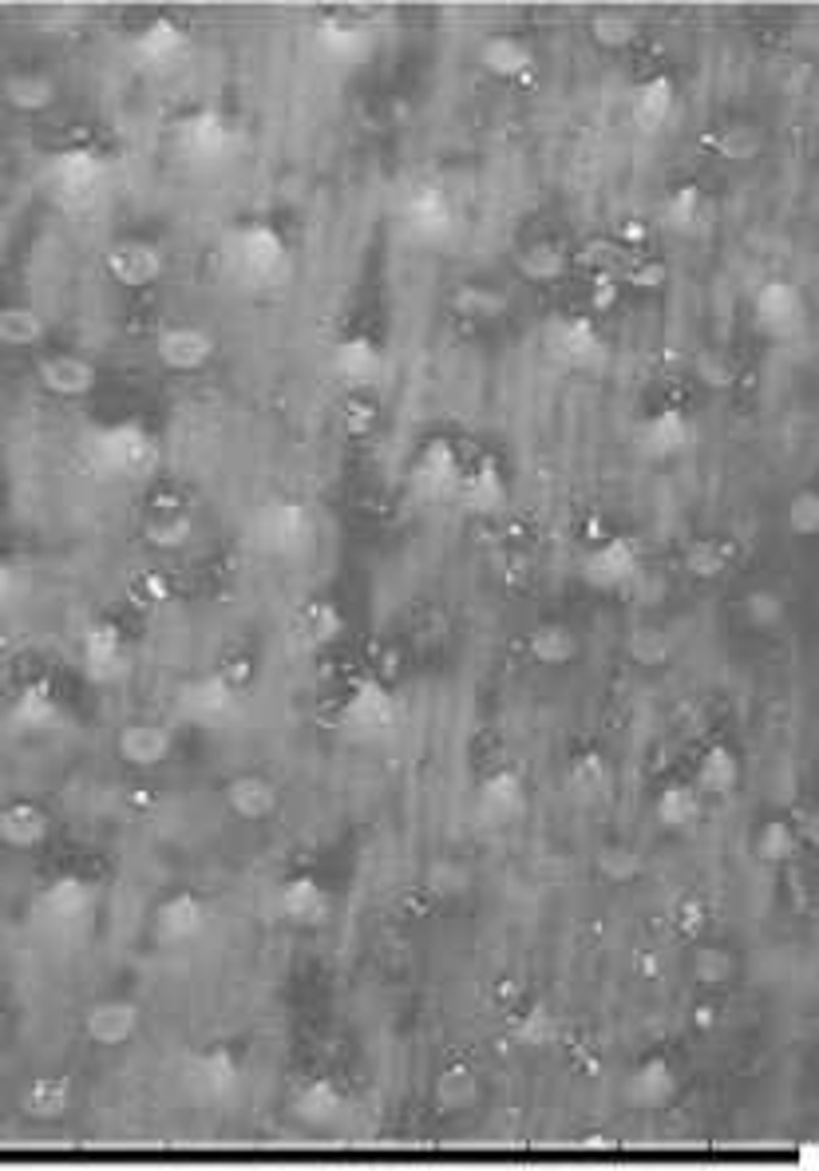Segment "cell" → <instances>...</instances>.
<instances>
[{"label": "cell", "instance_id": "5b68a950", "mask_svg": "<svg viewBox=\"0 0 819 1171\" xmlns=\"http://www.w3.org/2000/svg\"><path fill=\"white\" fill-rule=\"evenodd\" d=\"M9 100L17 103L20 111H37L44 107L48 100H52V83L44 80V75H12L9 80Z\"/></svg>", "mask_w": 819, "mask_h": 1171}, {"label": "cell", "instance_id": "52a82bcc", "mask_svg": "<svg viewBox=\"0 0 819 1171\" xmlns=\"http://www.w3.org/2000/svg\"><path fill=\"white\" fill-rule=\"evenodd\" d=\"M526 266H543L539 274H559V269L566 266V254H562V246H554V242H534L531 254H526Z\"/></svg>", "mask_w": 819, "mask_h": 1171}, {"label": "cell", "instance_id": "3957f363", "mask_svg": "<svg viewBox=\"0 0 819 1171\" xmlns=\"http://www.w3.org/2000/svg\"><path fill=\"white\" fill-rule=\"evenodd\" d=\"M534 64L539 60H534L531 44L519 37H491L483 44V68L506 83H523L526 75H534Z\"/></svg>", "mask_w": 819, "mask_h": 1171}, {"label": "cell", "instance_id": "6da1fadb", "mask_svg": "<svg viewBox=\"0 0 819 1171\" xmlns=\"http://www.w3.org/2000/svg\"><path fill=\"white\" fill-rule=\"evenodd\" d=\"M709 218H713L709 194L693 183L673 186V191L662 198V206H657L662 230L677 234V238H697V234H705L709 230Z\"/></svg>", "mask_w": 819, "mask_h": 1171}, {"label": "cell", "instance_id": "7a4b0ae2", "mask_svg": "<svg viewBox=\"0 0 819 1171\" xmlns=\"http://www.w3.org/2000/svg\"><path fill=\"white\" fill-rule=\"evenodd\" d=\"M673 111H677V83H673L669 75H649V80H642L634 92H629V120H634L645 135L662 131L665 123L673 120Z\"/></svg>", "mask_w": 819, "mask_h": 1171}, {"label": "cell", "instance_id": "8992f818", "mask_svg": "<svg viewBox=\"0 0 819 1171\" xmlns=\"http://www.w3.org/2000/svg\"><path fill=\"white\" fill-rule=\"evenodd\" d=\"M760 143H765V135H760V131L737 123V127H725V135L717 138V151L725 158H753L756 151H760Z\"/></svg>", "mask_w": 819, "mask_h": 1171}, {"label": "cell", "instance_id": "277c9868", "mask_svg": "<svg viewBox=\"0 0 819 1171\" xmlns=\"http://www.w3.org/2000/svg\"><path fill=\"white\" fill-rule=\"evenodd\" d=\"M590 32L606 52H626L637 40V20L622 17V12H602V17L590 20Z\"/></svg>", "mask_w": 819, "mask_h": 1171}]
</instances>
